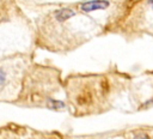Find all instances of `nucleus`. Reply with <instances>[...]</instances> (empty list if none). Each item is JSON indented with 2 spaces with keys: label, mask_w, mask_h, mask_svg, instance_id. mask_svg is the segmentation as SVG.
Instances as JSON below:
<instances>
[{
  "label": "nucleus",
  "mask_w": 153,
  "mask_h": 139,
  "mask_svg": "<svg viewBox=\"0 0 153 139\" xmlns=\"http://www.w3.org/2000/svg\"><path fill=\"white\" fill-rule=\"evenodd\" d=\"M5 79H6V73L2 70H0V85L5 83Z\"/></svg>",
  "instance_id": "4"
},
{
  "label": "nucleus",
  "mask_w": 153,
  "mask_h": 139,
  "mask_svg": "<svg viewBox=\"0 0 153 139\" xmlns=\"http://www.w3.org/2000/svg\"><path fill=\"white\" fill-rule=\"evenodd\" d=\"M134 139H149V138L146 134H141V135H136Z\"/></svg>",
  "instance_id": "5"
},
{
  "label": "nucleus",
  "mask_w": 153,
  "mask_h": 139,
  "mask_svg": "<svg viewBox=\"0 0 153 139\" xmlns=\"http://www.w3.org/2000/svg\"><path fill=\"white\" fill-rule=\"evenodd\" d=\"M149 4H151V6H152V8H153V0H149Z\"/></svg>",
  "instance_id": "6"
},
{
  "label": "nucleus",
  "mask_w": 153,
  "mask_h": 139,
  "mask_svg": "<svg viewBox=\"0 0 153 139\" xmlns=\"http://www.w3.org/2000/svg\"><path fill=\"white\" fill-rule=\"evenodd\" d=\"M48 107L51 108V109H60V108H63V107H65V103H63L62 101L50 98V99L48 101Z\"/></svg>",
  "instance_id": "3"
},
{
  "label": "nucleus",
  "mask_w": 153,
  "mask_h": 139,
  "mask_svg": "<svg viewBox=\"0 0 153 139\" xmlns=\"http://www.w3.org/2000/svg\"><path fill=\"white\" fill-rule=\"evenodd\" d=\"M73 16H75V12L71 8H61L59 11H56V13H55V17L59 22H65V20L72 18Z\"/></svg>",
  "instance_id": "2"
},
{
  "label": "nucleus",
  "mask_w": 153,
  "mask_h": 139,
  "mask_svg": "<svg viewBox=\"0 0 153 139\" xmlns=\"http://www.w3.org/2000/svg\"><path fill=\"white\" fill-rule=\"evenodd\" d=\"M109 7L108 0H90L86 2H82L80 8L82 12H92L96 10H105Z\"/></svg>",
  "instance_id": "1"
}]
</instances>
